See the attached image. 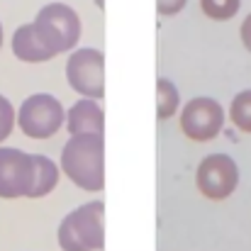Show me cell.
<instances>
[{
  "label": "cell",
  "mask_w": 251,
  "mask_h": 251,
  "mask_svg": "<svg viewBox=\"0 0 251 251\" xmlns=\"http://www.w3.org/2000/svg\"><path fill=\"white\" fill-rule=\"evenodd\" d=\"M105 142L98 134L71 137L61 151V171L83 190L105 188Z\"/></svg>",
  "instance_id": "6da1fadb"
},
{
  "label": "cell",
  "mask_w": 251,
  "mask_h": 251,
  "mask_svg": "<svg viewBox=\"0 0 251 251\" xmlns=\"http://www.w3.org/2000/svg\"><path fill=\"white\" fill-rule=\"evenodd\" d=\"M105 205L85 202L69 212L59 225V247L64 251H100L105 247Z\"/></svg>",
  "instance_id": "7a4b0ae2"
},
{
  "label": "cell",
  "mask_w": 251,
  "mask_h": 251,
  "mask_svg": "<svg viewBox=\"0 0 251 251\" xmlns=\"http://www.w3.org/2000/svg\"><path fill=\"white\" fill-rule=\"evenodd\" d=\"M34 32L44 42V47L56 56L61 51H69L81 39V17L71 5L64 2H49L44 5L34 17Z\"/></svg>",
  "instance_id": "3957f363"
},
{
  "label": "cell",
  "mask_w": 251,
  "mask_h": 251,
  "mask_svg": "<svg viewBox=\"0 0 251 251\" xmlns=\"http://www.w3.org/2000/svg\"><path fill=\"white\" fill-rule=\"evenodd\" d=\"M64 122H66L64 105L49 93L29 95L17 112V125L22 134H27L29 139H49L61 129Z\"/></svg>",
  "instance_id": "277c9868"
},
{
  "label": "cell",
  "mask_w": 251,
  "mask_h": 251,
  "mask_svg": "<svg viewBox=\"0 0 251 251\" xmlns=\"http://www.w3.org/2000/svg\"><path fill=\"white\" fill-rule=\"evenodd\" d=\"M69 85L85 100H100L105 95V54L100 49H76L66 61Z\"/></svg>",
  "instance_id": "5b68a950"
},
{
  "label": "cell",
  "mask_w": 251,
  "mask_h": 251,
  "mask_svg": "<svg viewBox=\"0 0 251 251\" xmlns=\"http://www.w3.org/2000/svg\"><path fill=\"white\" fill-rule=\"evenodd\" d=\"M32 185H34L32 154L15 147H0V198L2 200L29 198Z\"/></svg>",
  "instance_id": "8992f818"
},
{
  "label": "cell",
  "mask_w": 251,
  "mask_h": 251,
  "mask_svg": "<svg viewBox=\"0 0 251 251\" xmlns=\"http://www.w3.org/2000/svg\"><path fill=\"white\" fill-rule=\"evenodd\" d=\"M225 110L212 98H193L180 112V129L193 142H210L222 132Z\"/></svg>",
  "instance_id": "52a82bcc"
},
{
  "label": "cell",
  "mask_w": 251,
  "mask_h": 251,
  "mask_svg": "<svg viewBox=\"0 0 251 251\" xmlns=\"http://www.w3.org/2000/svg\"><path fill=\"white\" fill-rule=\"evenodd\" d=\"M198 188L210 200H225L234 193L239 183V168L227 154H210L200 161L195 173Z\"/></svg>",
  "instance_id": "ba28073f"
},
{
  "label": "cell",
  "mask_w": 251,
  "mask_h": 251,
  "mask_svg": "<svg viewBox=\"0 0 251 251\" xmlns=\"http://www.w3.org/2000/svg\"><path fill=\"white\" fill-rule=\"evenodd\" d=\"M66 129L71 132V137L78 134H98L102 137L105 129V112L95 100H78L69 112H66Z\"/></svg>",
  "instance_id": "9c48e42d"
},
{
  "label": "cell",
  "mask_w": 251,
  "mask_h": 251,
  "mask_svg": "<svg viewBox=\"0 0 251 251\" xmlns=\"http://www.w3.org/2000/svg\"><path fill=\"white\" fill-rule=\"evenodd\" d=\"M12 51L20 61H27V64H39V61H49L54 59V54L44 47V42L37 37L34 32V25H22L15 29L12 34Z\"/></svg>",
  "instance_id": "30bf717a"
},
{
  "label": "cell",
  "mask_w": 251,
  "mask_h": 251,
  "mask_svg": "<svg viewBox=\"0 0 251 251\" xmlns=\"http://www.w3.org/2000/svg\"><path fill=\"white\" fill-rule=\"evenodd\" d=\"M32 159H34V185L29 190V198H44L59 183V166L42 154H32Z\"/></svg>",
  "instance_id": "8fae6325"
},
{
  "label": "cell",
  "mask_w": 251,
  "mask_h": 251,
  "mask_svg": "<svg viewBox=\"0 0 251 251\" xmlns=\"http://www.w3.org/2000/svg\"><path fill=\"white\" fill-rule=\"evenodd\" d=\"M178 102H180L178 88L168 78H159V83H156V115H159V120L173 117L178 110Z\"/></svg>",
  "instance_id": "7c38bea8"
},
{
  "label": "cell",
  "mask_w": 251,
  "mask_h": 251,
  "mask_svg": "<svg viewBox=\"0 0 251 251\" xmlns=\"http://www.w3.org/2000/svg\"><path fill=\"white\" fill-rule=\"evenodd\" d=\"M229 117L237 125V129L251 134V90H242L234 95L232 107H229Z\"/></svg>",
  "instance_id": "4fadbf2b"
},
{
  "label": "cell",
  "mask_w": 251,
  "mask_h": 251,
  "mask_svg": "<svg viewBox=\"0 0 251 251\" xmlns=\"http://www.w3.org/2000/svg\"><path fill=\"white\" fill-rule=\"evenodd\" d=\"M202 12L210 20H232L239 10V0H200Z\"/></svg>",
  "instance_id": "5bb4252c"
},
{
  "label": "cell",
  "mask_w": 251,
  "mask_h": 251,
  "mask_svg": "<svg viewBox=\"0 0 251 251\" xmlns=\"http://www.w3.org/2000/svg\"><path fill=\"white\" fill-rule=\"evenodd\" d=\"M12 125H15V110H12V102L0 95V142H5L12 132Z\"/></svg>",
  "instance_id": "9a60e30c"
},
{
  "label": "cell",
  "mask_w": 251,
  "mask_h": 251,
  "mask_svg": "<svg viewBox=\"0 0 251 251\" xmlns=\"http://www.w3.org/2000/svg\"><path fill=\"white\" fill-rule=\"evenodd\" d=\"M188 0H156V7L161 15H178L185 7Z\"/></svg>",
  "instance_id": "2e32d148"
},
{
  "label": "cell",
  "mask_w": 251,
  "mask_h": 251,
  "mask_svg": "<svg viewBox=\"0 0 251 251\" xmlns=\"http://www.w3.org/2000/svg\"><path fill=\"white\" fill-rule=\"evenodd\" d=\"M242 44L251 51V15L242 22Z\"/></svg>",
  "instance_id": "e0dca14e"
},
{
  "label": "cell",
  "mask_w": 251,
  "mask_h": 251,
  "mask_svg": "<svg viewBox=\"0 0 251 251\" xmlns=\"http://www.w3.org/2000/svg\"><path fill=\"white\" fill-rule=\"evenodd\" d=\"M0 47H2V25H0Z\"/></svg>",
  "instance_id": "ac0fdd59"
}]
</instances>
